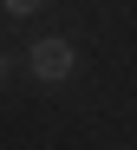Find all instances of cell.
<instances>
[{"label":"cell","instance_id":"cell-1","mask_svg":"<svg viewBox=\"0 0 137 150\" xmlns=\"http://www.w3.org/2000/svg\"><path fill=\"white\" fill-rule=\"evenodd\" d=\"M26 72H33L39 85H65L72 72H78L72 39H33V52H26Z\"/></svg>","mask_w":137,"mask_h":150},{"label":"cell","instance_id":"cell-2","mask_svg":"<svg viewBox=\"0 0 137 150\" xmlns=\"http://www.w3.org/2000/svg\"><path fill=\"white\" fill-rule=\"evenodd\" d=\"M39 7H46V0H0V13H7V20H33Z\"/></svg>","mask_w":137,"mask_h":150},{"label":"cell","instance_id":"cell-3","mask_svg":"<svg viewBox=\"0 0 137 150\" xmlns=\"http://www.w3.org/2000/svg\"><path fill=\"white\" fill-rule=\"evenodd\" d=\"M7 72H13V65H7V52H0V79H7Z\"/></svg>","mask_w":137,"mask_h":150}]
</instances>
